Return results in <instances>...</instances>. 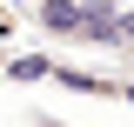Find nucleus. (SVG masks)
<instances>
[{"label":"nucleus","mask_w":134,"mask_h":127,"mask_svg":"<svg viewBox=\"0 0 134 127\" xmlns=\"http://www.w3.org/2000/svg\"><path fill=\"white\" fill-rule=\"evenodd\" d=\"M27 27L67 54H127V14L107 0H27Z\"/></svg>","instance_id":"1"},{"label":"nucleus","mask_w":134,"mask_h":127,"mask_svg":"<svg viewBox=\"0 0 134 127\" xmlns=\"http://www.w3.org/2000/svg\"><path fill=\"white\" fill-rule=\"evenodd\" d=\"M20 27H27V7L20 0H0V40H14Z\"/></svg>","instance_id":"2"},{"label":"nucleus","mask_w":134,"mask_h":127,"mask_svg":"<svg viewBox=\"0 0 134 127\" xmlns=\"http://www.w3.org/2000/svg\"><path fill=\"white\" fill-rule=\"evenodd\" d=\"M7 67H14V54H7V47H0V80H7Z\"/></svg>","instance_id":"3"},{"label":"nucleus","mask_w":134,"mask_h":127,"mask_svg":"<svg viewBox=\"0 0 134 127\" xmlns=\"http://www.w3.org/2000/svg\"><path fill=\"white\" fill-rule=\"evenodd\" d=\"M127 107H134V80H127Z\"/></svg>","instance_id":"4"}]
</instances>
